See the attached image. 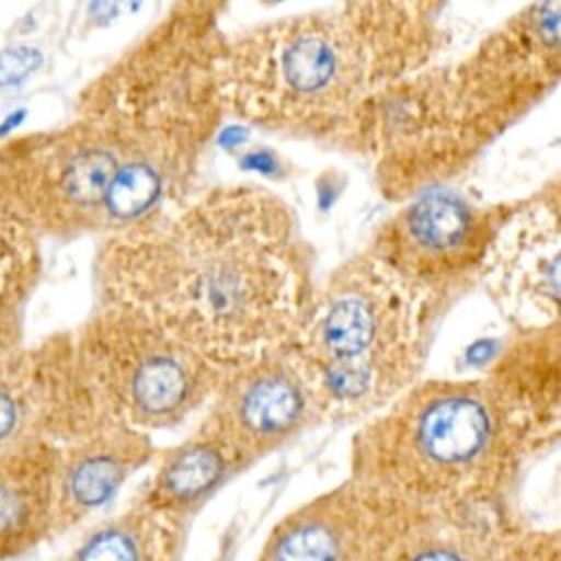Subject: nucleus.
<instances>
[{"mask_svg":"<svg viewBox=\"0 0 561 561\" xmlns=\"http://www.w3.org/2000/svg\"><path fill=\"white\" fill-rule=\"evenodd\" d=\"M94 287L226 370L291 344L316 289L313 250L278 195L219 184L99 237Z\"/></svg>","mask_w":561,"mask_h":561,"instance_id":"1","label":"nucleus"},{"mask_svg":"<svg viewBox=\"0 0 561 561\" xmlns=\"http://www.w3.org/2000/svg\"><path fill=\"white\" fill-rule=\"evenodd\" d=\"M443 11L436 2H342L228 33L226 116L335 147L366 99L438 64L449 37Z\"/></svg>","mask_w":561,"mask_h":561,"instance_id":"2","label":"nucleus"},{"mask_svg":"<svg viewBox=\"0 0 561 561\" xmlns=\"http://www.w3.org/2000/svg\"><path fill=\"white\" fill-rule=\"evenodd\" d=\"M224 11L215 2L169 4L79 90L75 116L96 125L118 156L103 234L156 217L195 193L202 162L228 118Z\"/></svg>","mask_w":561,"mask_h":561,"instance_id":"3","label":"nucleus"},{"mask_svg":"<svg viewBox=\"0 0 561 561\" xmlns=\"http://www.w3.org/2000/svg\"><path fill=\"white\" fill-rule=\"evenodd\" d=\"M530 454L482 377L421 379L362 421L348 478L421 513L484 515Z\"/></svg>","mask_w":561,"mask_h":561,"instance_id":"4","label":"nucleus"},{"mask_svg":"<svg viewBox=\"0 0 561 561\" xmlns=\"http://www.w3.org/2000/svg\"><path fill=\"white\" fill-rule=\"evenodd\" d=\"M445 311L366 250L316 283L287 348L320 423L364 421L421 381Z\"/></svg>","mask_w":561,"mask_h":561,"instance_id":"5","label":"nucleus"},{"mask_svg":"<svg viewBox=\"0 0 561 561\" xmlns=\"http://www.w3.org/2000/svg\"><path fill=\"white\" fill-rule=\"evenodd\" d=\"M70 335L79 375L101 416L149 436L202 410L221 373L131 305L99 302Z\"/></svg>","mask_w":561,"mask_h":561,"instance_id":"6","label":"nucleus"},{"mask_svg":"<svg viewBox=\"0 0 561 561\" xmlns=\"http://www.w3.org/2000/svg\"><path fill=\"white\" fill-rule=\"evenodd\" d=\"M335 149L368 160L379 193L401 204L449 186L486 147L460 123L445 64H434L366 99Z\"/></svg>","mask_w":561,"mask_h":561,"instance_id":"7","label":"nucleus"},{"mask_svg":"<svg viewBox=\"0 0 561 561\" xmlns=\"http://www.w3.org/2000/svg\"><path fill=\"white\" fill-rule=\"evenodd\" d=\"M116 169L107 136L77 116L11 136L0 142V221L39 241L101 237Z\"/></svg>","mask_w":561,"mask_h":561,"instance_id":"8","label":"nucleus"},{"mask_svg":"<svg viewBox=\"0 0 561 561\" xmlns=\"http://www.w3.org/2000/svg\"><path fill=\"white\" fill-rule=\"evenodd\" d=\"M460 123L489 147L537 107L561 77V2H530L445 64Z\"/></svg>","mask_w":561,"mask_h":561,"instance_id":"9","label":"nucleus"},{"mask_svg":"<svg viewBox=\"0 0 561 561\" xmlns=\"http://www.w3.org/2000/svg\"><path fill=\"white\" fill-rule=\"evenodd\" d=\"M519 199L484 204L440 186L414 195L373 232L368 254L445 307L478 283L484 259Z\"/></svg>","mask_w":561,"mask_h":561,"instance_id":"10","label":"nucleus"},{"mask_svg":"<svg viewBox=\"0 0 561 561\" xmlns=\"http://www.w3.org/2000/svg\"><path fill=\"white\" fill-rule=\"evenodd\" d=\"M318 423L311 386L283 348L221 370L197 425L252 465Z\"/></svg>","mask_w":561,"mask_h":561,"instance_id":"11","label":"nucleus"},{"mask_svg":"<svg viewBox=\"0 0 561 561\" xmlns=\"http://www.w3.org/2000/svg\"><path fill=\"white\" fill-rule=\"evenodd\" d=\"M423 515L348 478L285 515L259 561H388Z\"/></svg>","mask_w":561,"mask_h":561,"instance_id":"12","label":"nucleus"},{"mask_svg":"<svg viewBox=\"0 0 561 561\" xmlns=\"http://www.w3.org/2000/svg\"><path fill=\"white\" fill-rule=\"evenodd\" d=\"M105 423L79 375L70 331L24 344L0 364V456L35 438L59 447Z\"/></svg>","mask_w":561,"mask_h":561,"instance_id":"13","label":"nucleus"},{"mask_svg":"<svg viewBox=\"0 0 561 561\" xmlns=\"http://www.w3.org/2000/svg\"><path fill=\"white\" fill-rule=\"evenodd\" d=\"M559 180L522 197L497 232L478 280L513 331L559 324Z\"/></svg>","mask_w":561,"mask_h":561,"instance_id":"14","label":"nucleus"},{"mask_svg":"<svg viewBox=\"0 0 561 561\" xmlns=\"http://www.w3.org/2000/svg\"><path fill=\"white\" fill-rule=\"evenodd\" d=\"M149 434L105 423L57 447L55 533H64L99 513L125 482L153 462Z\"/></svg>","mask_w":561,"mask_h":561,"instance_id":"15","label":"nucleus"},{"mask_svg":"<svg viewBox=\"0 0 561 561\" xmlns=\"http://www.w3.org/2000/svg\"><path fill=\"white\" fill-rule=\"evenodd\" d=\"M522 430L533 454L550 447L561 427V327L513 331L482 375Z\"/></svg>","mask_w":561,"mask_h":561,"instance_id":"16","label":"nucleus"},{"mask_svg":"<svg viewBox=\"0 0 561 561\" xmlns=\"http://www.w3.org/2000/svg\"><path fill=\"white\" fill-rule=\"evenodd\" d=\"M153 471L136 502L184 522L230 478L250 467L234 449L204 427L156 454Z\"/></svg>","mask_w":561,"mask_h":561,"instance_id":"17","label":"nucleus"},{"mask_svg":"<svg viewBox=\"0 0 561 561\" xmlns=\"http://www.w3.org/2000/svg\"><path fill=\"white\" fill-rule=\"evenodd\" d=\"M55 458L57 447L39 438L0 456V561L55 533Z\"/></svg>","mask_w":561,"mask_h":561,"instance_id":"18","label":"nucleus"},{"mask_svg":"<svg viewBox=\"0 0 561 561\" xmlns=\"http://www.w3.org/2000/svg\"><path fill=\"white\" fill-rule=\"evenodd\" d=\"M184 522L140 502L94 524L64 561H180Z\"/></svg>","mask_w":561,"mask_h":561,"instance_id":"19","label":"nucleus"},{"mask_svg":"<svg viewBox=\"0 0 561 561\" xmlns=\"http://www.w3.org/2000/svg\"><path fill=\"white\" fill-rule=\"evenodd\" d=\"M484 515H423L388 561H515V530Z\"/></svg>","mask_w":561,"mask_h":561,"instance_id":"20","label":"nucleus"},{"mask_svg":"<svg viewBox=\"0 0 561 561\" xmlns=\"http://www.w3.org/2000/svg\"><path fill=\"white\" fill-rule=\"evenodd\" d=\"M42 267V241L20 226L0 221V311H22Z\"/></svg>","mask_w":561,"mask_h":561,"instance_id":"21","label":"nucleus"},{"mask_svg":"<svg viewBox=\"0 0 561 561\" xmlns=\"http://www.w3.org/2000/svg\"><path fill=\"white\" fill-rule=\"evenodd\" d=\"M24 346L22 311H0V364Z\"/></svg>","mask_w":561,"mask_h":561,"instance_id":"22","label":"nucleus"}]
</instances>
